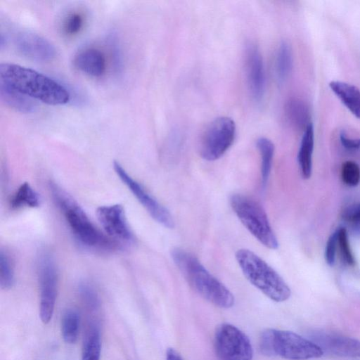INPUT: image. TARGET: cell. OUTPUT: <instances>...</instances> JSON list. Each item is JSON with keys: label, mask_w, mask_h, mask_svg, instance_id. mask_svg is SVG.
Masks as SVG:
<instances>
[{"label": "cell", "mask_w": 360, "mask_h": 360, "mask_svg": "<svg viewBox=\"0 0 360 360\" xmlns=\"http://www.w3.org/2000/svg\"><path fill=\"white\" fill-rule=\"evenodd\" d=\"M49 189L55 204L63 213L76 241L83 248L108 252L120 248V244L101 232L79 205L58 184L51 182Z\"/></svg>", "instance_id": "cell-1"}, {"label": "cell", "mask_w": 360, "mask_h": 360, "mask_svg": "<svg viewBox=\"0 0 360 360\" xmlns=\"http://www.w3.org/2000/svg\"><path fill=\"white\" fill-rule=\"evenodd\" d=\"M0 79L30 98L49 105H64L70 99L69 91L60 83L19 65L1 63Z\"/></svg>", "instance_id": "cell-2"}, {"label": "cell", "mask_w": 360, "mask_h": 360, "mask_svg": "<svg viewBox=\"0 0 360 360\" xmlns=\"http://www.w3.org/2000/svg\"><path fill=\"white\" fill-rule=\"evenodd\" d=\"M172 259L190 285L205 299L223 309L234 304L231 292L191 253L179 248L171 252Z\"/></svg>", "instance_id": "cell-3"}, {"label": "cell", "mask_w": 360, "mask_h": 360, "mask_svg": "<svg viewBox=\"0 0 360 360\" xmlns=\"http://www.w3.org/2000/svg\"><path fill=\"white\" fill-rule=\"evenodd\" d=\"M236 259L249 282L271 300L281 302L290 297V289L282 277L255 253L240 249Z\"/></svg>", "instance_id": "cell-4"}, {"label": "cell", "mask_w": 360, "mask_h": 360, "mask_svg": "<svg viewBox=\"0 0 360 360\" xmlns=\"http://www.w3.org/2000/svg\"><path fill=\"white\" fill-rule=\"evenodd\" d=\"M259 345L264 355L288 360L316 359L324 354L314 341L288 330L266 329L261 333Z\"/></svg>", "instance_id": "cell-5"}, {"label": "cell", "mask_w": 360, "mask_h": 360, "mask_svg": "<svg viewBox=\"0 0 360 360\" xmlns=\"http://www.w3.org/2000/svg\"><path fill=\"white\" fill-rule=\"evenodd\" d=\"M234 212L249 231L262 244L269 249H276L278 243L262 205L254 198L236 193L230 198Z\"/></svg>", "instance_id": "cell-6"}, {"label": "cell", "mask_w": 360, "mask_h": 360, "mask_svg": "<svg viewBox=\"0 0 360 360\" xmlns=\"http://www.w3.org/2000/svg\"><path fill=\"white\" fill-rule=\"evenodd\" d=\"M214 347L221 360H252L253 349L248 337L230 323H221L216 328Z\"/></svg>", "instance_id": "cell-7"}, {"label": "cell", "mask_w": 360, "mask_h": 360, "mask_svg": "<svg viewBox=\"0 0 360 360\" xmlns=\"http://www.w3.org/2000/svg\"><path fill=\"white\" fill-rule=\"evenodd\" d=\"M236 125L230 117H221L212 121L205 130L200 141V153L208 161L221 158L232 145Z\"/></svg>", "instance_id": "cell-8"}, {"label": "cell", "mask_w": 360, "mask_h": 360, "mask_svg": "<svg viewBox=\"0 0 360 360\" xmlns=\"http://www.w3.org/2000/svg\"><path fill=\"white\" fill-rule=\"evenodd\" d=\"M40 292L39 314L47 324L53 316L57 294L58 274L55 262L48 252H43L38 262Z\"/></svg>", "instance_id": "cell-9"}, {"label": "cell", "mask_w": 360, "mask_h": 360, "mask_svg": "<svg viewBox=\"0 0 360 360\" xmlns=\"http://www.w3.org/2000/svg\"><path fill=\"white\" fill-rule=\"evenodd\" d=\"M113 167L120 179L129 188L150 215L160 224L168 229L174 227V219L169 210L162 205L137 181L134 180L117 161Z\"/></svg>", "instance_id": "cell-10"}, {"label": "cell", "mask_w": 360, "mask_h": 360, "mask_svg": "<svg viewBox=\"0 0 360 360\" xmlns=\"http://www.w3.org/2000/svg\"><path fill=\"white\" fill-rule=\"evenodd\" d=\"M96 215L105 232L115 241L134 243V236L127 220L122 205L115 204L97 208Z\"/></svg>", "instance_id": "cell-11"}, {"label": "cell", "mask_w": 360, "mask_h": 360, "mask_svg": "<svg viewBox=\"0 0 360 360\" xmlns=\"http://www.w3.org/2000/svg\"><path fill=\"white\" fill-rule=\"evenodd\" d=\"M14 45L22 56L38 62L51 61L56 55V49L51 43L29 31L18 32L14 37Z\"/></svg>", "instance_id": "cell-12"}, {"label": "cell", "mask_w": 360, "mask_h": 360, "mask_svg": "<svg viewBox=\"0 0 360 360\" xmlns=\"http://www.w3.org/2000/svg\"><path fill=\"white\" fill-rule=\"evenodd\" d=\"M312 341L326 353L340 357H360V340L335 333L317 332Z\"/></svg>", "instance_id": "cell-13"}, {"label": "cell", "mask_w": 360, "mask_h": 360, "mask_svg": "<svg viewBox=\"0 0 360 360\" xmlns=\"http://www.w3.org/2000/svg\"><path fill=\"white\" fill-rule=\"evenodd\" d=\"M246 72L251 95L260 101L265 91V70L259 49L255 44H250L246 50Z\"/></svg>", "instance_id": "cell-14"}, {"label": "cell", "mask_w": 360, "mask_h": 360, "mask_svg": "<svg viewBox=\"0 0 360 360\" xmlns=\"http://www.w3.org/2000/svg\"><path fill=\"white\" fill-rule=\"evenodd\" d=\"M73 63L77 70L94 77L102 76L106 69L103 53L95 48H88L79 51L75 56Z\"/></svg>", "instance_id": "cell-15"}, {"label": "cell", "mask_w": 360, "mask_h": 360, "mask_svg": "<svg viewBox=\"0 0 360 360\" xmlns=\"http://www.w3.org/2000/svg\"><path fill=\"white\" fill-rule=\"evenodd\" d=\"M0 96L2 102L15 111L31 113L36 110V100L24 94L0 79Z\"/></svg>", "instance_id": "cell-16"}, {"label": "cell", "mask_w": 360, "mask_h": 360, "mask_svg": "<svg viewBox=\"0 0 360 360\" xmlns=\"http://www.w3.org/2000/svg\"><path fill=\"white\" fill-rule=\"evenodd\" d=\"M329 86L345 106L356 117L360 119V89L353 84L341 81H332Z\"/></svg>", "instance_id": "cell-17"}, {"label": "cell", "mask_w": 360, "mask_h": 360, "mask_svg": "<svg viewBox=\"0 0 360 360\" xmlns=\"http://www.w3.org/2000/svg\"><path fill=\"white\" fill-rule=\"evenodd\" d=\"M314 144V127L310 123L304 129L297 154L298 164L304 179H309L311 175Z\"/></svg>", "instance_id": "cell-18"}, {"label": "cell", "mask_w": 360, "mask_h": 360, "mask_svg": "<svg viewBox=\"0 0 360 360\" xmlns=\"http://www.w3.org/2000/svg\"><path fill=\"white\" fill-rule=\"evenodd\" d=\"M285 112L288 121L297 129H305L311 123L309 106L300 98H289L285 105Z\"/></svg>", "instance_id": "cell-19"}, {"label": "cell", "mask_w": 360, "mask_h": 360, "mask_svg": "<svg viewBox=\"0 0 360 360\" xmlns=\"http://www.w3.org/2000/svg\"><path fill=\"white\" fill-rule=\"evenodd\" d=\"M101 341L100 330L95 323H90L84 335L82 360H100Z\"/></svg>", "instance_id": "cell-20"}, {"label": "cell", "mask_w": 360, "mask_h": 360, "mask_svg": "<svg viewBox=\"0 0 360 360\" xmlns=\"http://www.w3.org/2000/svg\"><path fill=\"white\" fill-rule=\"evenodd\" d=\"M41 204L38 193L27 182L22 184L10 200V207L13 210L22 207H37Z\"/></svg>", "instance_id": "cell-21"}, {"label": "cell", "mask_w": 360, "mask_h": 360, "mask_svg": "<svg viewBox=\"0 0 360 360\" xmlns=\"http://www.w3.org/2000/svg\"><path fill=\"white\" fill-rule=\"evenodd\" d=\"M274 67L276 79L279 84H283L289 77L292 68V49L286 41L279 45Z\"/></svg>", "instance_id": "cell-22"}, {"label": "cell", "mask_w": 360, "mask_h": 360, "mask_svg": "<svg viewBox=\"0 0 360 360\" xmlns=\"http://www.w3.org/2000/svg\"><path fill=\"white\" fill-rule=\"evenodd\" d=\"M80 318L77 311L67 309L62 318L61 333L64 341L68 344L76 342L79 329Z\"/></svg>", "instance_id": "cell-23"}, {"label": "cell", "mask_w": 360, "mask_h": 360, "mask_svg": "<svg viewBox=\"0 0 360 360\" xmlns=\"http://www.w3.org/2000/svg\"><path fill=\"white\" fill-rule=\"evenodd\" d=\"M257 146L261 155L262 185L264 188L268 181L271 169L274 146L269 139L262 137L257 140Z\"/></svg>", "instance_id": "cell-24"}, {"label": "cell", "mask_w": 360, "mask_h": 360, "mask_svg": "<svg viewBox=\"0 0 360 360\" xmlns=\"http://www.w3.org/2000/svg\"><path fill=\"white\" fill-rule=\"evenodd\" d=\"M14 270L11 260L3 250L0 252V285L2 289L8 290L14 284Z\"/></svg>", "instance_id": "cell-25"}, {"label": "cell", "mask_w": 360, "mask_h": 360, "mask_svg": "<svg viewBox=\"0 0 360 360\" xmlns=\"http://www.w3.org/2000/svg\"><path fill=\"white\" fill-rule=\"evenodd\" d=\"M338 230V245L340 249L341 257L345 264L352 266L354 264V258L352 252L347 231L345 228L340 227Z\"/></svg>", "instance_id": "cell-26"}, {"label": "cell", "mask_w": 360, "mask_h": 360, "mask_svg": "<svg viewBox=\"0 0 360 360\" xmlns=\"http://www.w3.org/2000/svg\"><path fill=\"white\" fill-rule=\"evenodd\" d=\"M341 175L345 184L356 186L360 183V167L354 161H346L342 165Z\"/></svg>", "instance_id": "cell-27"}, {"label": "cell", "mask_w": 360, "mask_h": 360, "mask_svg": "<svg viewBox=\"0 0 360 360\" xmlns=\"http://www.w3.org/2000/svg\"><path fill=\"white\" fill-rule=\"evenodd\" d=\"M342 218L354 233L360 235V202L347 207L342 212Z\"/></svg>", "instance_id": "cell-28"}, {"label": "cell", "mask_w": 360, "mask_h": 360, "mask_svg": "<svg viewBox=\"0 0 360 360\" xmlns=\"http://www.w3.org/2000/svg\"><path fill=\"white\" fill-rule=\"evenodd\" d=\"M83 17L80 13H72L65 19L63 22V31L68 35L77 34L83 26Z\"/></svg>", "instance_id": "cell-29"}, {"label": "cell", "mask_w": 360, "mask_h": 360, "mask_svg": "<svg viewBox=\"0 0 360 360\" xmlns=\"http://www.w3.org/2000/svg\"><path fill=\"white\" fill-rule=\"evenodd\" d=\"M79 292L82 299L91 308H96L98 298L94 288L87 283H82L79 286Z\"/></svg>", "instance_id": "cell-30"}, {"label": "cell", "mask_w": 360, "mask_h": 360, "mask_svg": "<svg viewBox=\"0 0 360 360\" xmlns=\"http://www.w3.org/2000/svg\"><path fill=\"white\" fill-rule=\"evenodd\" d=\"M338 246V230H336L330 236L326 245L325 259L329 266H333L335 263Z\"/></svg>", "instance_id": "cell-31"}, {"label": "cell", "mask_w": 360, "mask_h": 360, "mask_svg": "<svg viewBox=\"0 0 360 360\" xmlns=\"http://www.w3.org/2000/svg\"><path fill=\"white\" fill-rule=\"evenodd\" d=\"M340 140L342 146L347 150H356L360 148V139L347 137L344 131L340 134Z\"/></svg>", "instance_id": "cell-32"}, {"label": "cell", "mask_w": 360, "mask_h": 360, "mask_svg": "<svg viewBox=\"0 0 360 360\" xmlns=\"http://www.w3.org/2000/svg\"><path fill=\"white\" fill-rule=\"evenodd\" d=\"M166 360H183V359L176 349L170 347L167 349Z\"/></svg>", "instance_id": "cell-33"}]
</instances>
